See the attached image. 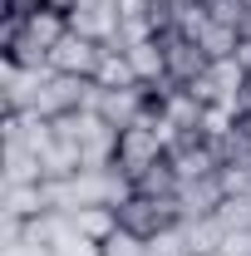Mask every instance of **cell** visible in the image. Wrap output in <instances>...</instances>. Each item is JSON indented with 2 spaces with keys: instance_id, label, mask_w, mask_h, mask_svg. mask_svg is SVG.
<instances>
[{
  "instance_id": "1",
  "label": "cell",
  "mask_w": 251,
  "mask_h": 256,
  "mask_svg": "<svg viewBox=\"0 0 251 256\" xmlns=\"http://www.w3.org/2000/svg\"><path fill=\"white\" fill-rule=\"evenodd\" d=\"M168 158V138H162V118H158V108H148L138 124L118 128V153L114 162L124 168L128 178H138V172H148L153 162Z\"/></svg>"
},
{
  "instance_id": "2",
  "label": "cell",
  "mask_w": 251,
  "mask_h": 256,
  "mask_svg": "<svg viewBox=\"0 0 251 256\" xmlns=\"http://www.w3.org/2000/svg\"><path fill=\"white\" fill-rule=\"evenodd\" d=\"M114 212H118V226L133 232V236H143V242H158L162 232L182 226V207H178V197H143V192H128Z\"/></svg>"
},
{
  "instance_id": "3",
  "label": "cell",
  "mask_w": 251,
  "mask_h": 256,
  "mask_svg": "<svg viewBox=\"0 0 251 256\" xmlns=\"http://www.w3.org/2000/svg\"><path fill=\"white\" fill-rule=\"evenodd\" d=\"M158 44H162V60H168V79L172 84H197L207 69H212V60L197 50V40L192 34H182V30H162L158 34Z\"/></svg>"
},
{
  "instance_id": "4",
  "label": "cell",
  "mask_w": 251,
  "mask_h": 256,
  "mask_svg": "<svg viewBox=\"0 0 251 256\" xmlns=\"http://www.w3.org/2000/svg\"><path fill=\"white\" fill-rule=\"evenodd\" d=\"M148 108H153V98H148V84H133V89H104V84H98L94 114H98L108 128H128V124H138Z\"/></svg>"
},
{
  "instance_id": "5",
  "label": "cell",
  "mask_w": 251,
  "mask_h": 256,
  "mask_svg": "<svg viewBox=\"0 0 251 256\" xmlns=\"http://www.w3.org/2000/svg\"><path fill=\"white\" fill-rule=\"evenodd\" d=\"M98 60H104V44L98 40H89V34H79V30H69L50 50V69L54 74H79V79H94L98 74Z\"/></svg>"
},
{
  "instance_id": "6",
  "label": "cell",
  "mask_w": 251,
  "mask_h": 256,
  "mask_svg": "<svg viewBox=\"0 0 251 256\" xmlns=\"http://www.w3.org/2000/svg\"><path fill=\"white\" fill-rule=\"evenodd\" d=\"M222 202H226L222 172H217V178H197V182H182V188H178L182 226H188V222H207V217H217V207H222Z\"/></svg>"
},
{
  "instance_id": "7",
  "label": "cell",
  "mask_w": 251,
  "mask_h": 256,
  "mask_svg": "<svg viewBox=\"0 0 251 256\" xmlns=\"http://www.w3.org/2000/svg\"><path fill=\"white\" fill-rule=\"evenodd\" d=\"M69 30L108 44V40L118 34V0H79V5L69 10Z\"/></svg>"
},
{
  "instance_id": "8",
  "label": "cell",
  "mask_w": 251,
  "mask_h": 256,
  "mask_svg": "<svg viewBox=\"0 0 251 256\" xmlns=\"http://www.w3.org/2000/svg\"><path fill=\"white\" fill-rule=\"evenodd\" d=\"M69 217H74V232L89 236L94 246H104V242L118 232V212H114V207H79V212H69Z\"/></svg>"
},
{
  "instance_id": "9",
  "label": "cell",
  "mask_w": 251,
  "mask_h": 256,
  "mask_svg": "<svg viewBox=\"0 0 251 256\" xmlns=\"http://www.w3.org/2000/svg\"><path fill=\"white\" fill-rule=\"evenodd\" d=\"M124 54L133 64V74H138V84H162L168 79V60H162V44L158 40H143V44L124 50Z\"/></svg>"
},
{
  "instance_id": "10",
  "label": "cell",
  "mask_w": 251,
  "mask_h": 256,
  "mask_svg": "<svg viewBox=\"0 0 251 256\" xmlns=\"http://www.w3.org/2000/svg\"><path fill=\"white\" fill-rule=\"evenodd\" d=\"M104 89H133L138 84V74H133V64L118 44H104V60H98V74H94Z\"/></svg>"
},
{
  "instance_id": "11",
  "label": "cell",
  "mask_w": 251,
  "mask_h": 256,
  "mask_svg": "<svg viewBox=\"0 0 251 256\" xmlns=\"http://www.w3.org/2000/svg\"><path fill=\"white\" fill-rule=\"evenodd\" d=\"M178 188H182V182H178V172H172V162H168V158L133 178V192H143V197H178Z\"/></svg>"
},
{
  "instance_id": "12",
  "label": "cell",
  "mask_w": 251,
  "mask_h": 256,
  "mask_svg": "<svg viewBox=\"0 0 251 256\" xmlns=\"http://www.w3.org/2000/svg\"><path fill=\"white\" fill-rule=\"evenodd\" d=\"M202 10L217 25H226V30H242L246 25V0H202Z\"/></svg>"
},
{
  "instance_id": "13",
  "label": "cell",
  "mask_w": 251,
  "mask_h": 256,
  "mask_svg": "<svg viewBox=\"0 0 251 256\" xmlns=\"http://www.w3.org/2000/svg\"><path fill=\"white\" fill-rule=\"evenodd\" d=\"M98 256H148V242L118 226V232H114V236H108V242L98 246Z\"/></svg>"
},
{
  "instance_id": "14",
  "label": "cell",
  "mask_w": 251,
  "mask_h": 256,
  "mask_svg": "<svg viewBox=\"0 0 251 256\" xmlns=\"http://www.w3.org/2000/svg\"><path fill=\"white\" fill-rule=\"evenodd\" d=\"M242 40H251V10H246V25H242Z\"/></svg>"
},
{
  "instance_id": "15",
  "label": "cell",
  "mask_w": 251,
  "mask_h": 256,
  "mask_svg": "<svg viewBox=\"0 0 251 256\" xmlns=\"http://www.w3.org/2000/svg\"><path fill=\"white\" fill-rule=\"evenodd\" d=\"M242 124H246V128H251V118H242Z\"/></svg>"
}]
</instances>
